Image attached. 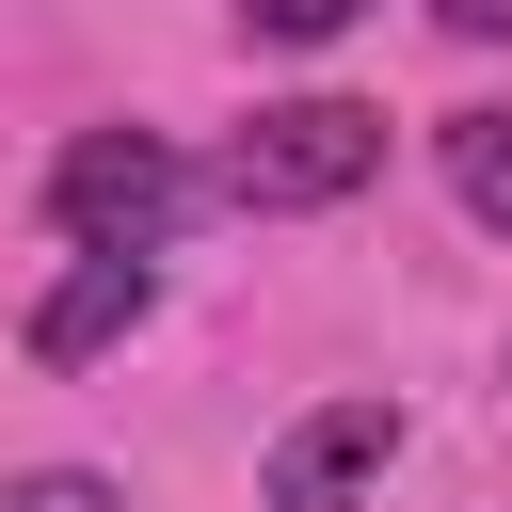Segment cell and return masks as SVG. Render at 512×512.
<instances>
[{
    "mask_svg": "<svg viewBox=\"0 0 512 512\" xmlns=\"http://www.w3.org/2000/svg\"><path fill=\"white\" fill-rule=\"evenodd\" d=\"M208 192H224V176H192L160 128H80V144L48 160V224H64L80 256H160Z\"/></svg>",
    "mask_w": 512,
    "mask_h": 512,
    "instance_id": "1",
    "label": "cell"
},
{
    "mask_svg": "<svg viewBox=\"0 0 512 512\" xmlns=\"http://www.w3.org/2000/svg\"><path fill=\"white\" fill-rule=\"evenodd\" d=\"M384 464H400V400H384V384H352V400H304V416L272 432L256 496H272V512H352Z\"/></svg>",
    "mask_w": 512,
    "mask_h": 512,
    "instance_id": "3",
    "label": "cell"
},
{
    "mask_svg": "<svg viewBox=\"0 0 512 512\" xmlns=\"http://www.w3.org/2000/svg\"><path fill=\"white\" fill-rule=\"evenodd\" d=\"M432 16H448L464 48H496V32H512V0H432Z\"/></svg>",
    "mask_w": 512,
    "mask_h": 512,
    "instance_id": "8",
    "label": "cell"
},
{
    "mask_svg": "<svg viewBox=\"0 0 512 512\" xmlns=\"http://www.w3.org/2000/svg\"><path fill=\"white\" fill-rule=\"evenodd\" d=\"M432 160H448V208H464L480 240H512V112H448Z\"/></svg>",
    "mask_w": 512,
    "mask_h": 512,
    "instance_id": "5",
    "label": "cell"
},
{
    "mask_svg": "<svg viewBox=\"0 0 512 512\" xmlns=\"http://www.w3.org/2000/svg\"><path fill=\"white\" fill-rule=\"evenodd\" d=\"M0 512H128V496H112L96 464H16V480H0Z\"/></svg>",
    "mask_w": 512,
    "mask_h": 512,
    "instance_id": "6",
    "label": "cell"
},
{
    "mask_svg": "<svg viewBox=\"0 0 512 512\" xmlns=\"http://www.w3.org/2000/svg\"><path fill=\"white\" fill-rule=\"evenodd\" d=\"M384 176V112L368 96H272L224 144V208H352Z\"/></svg>",
    "mask_w": 512,
    "mask_h": 512,
    "instance_id": "2",
    "label": "cell"
},
{
    "mask_svg": "<svg viewBox=\"0 0 512 512\" xmlns=\"http://www.w3.org/2000/svg\"><path fill=\"white\" fill-rule=\"evenodd\" d=\"M144 304H160V256H64V272H48V304L16 320V352H32V368H96Z\"/></svg>",
    "mask_w": 512,
    "mask_h": 512,
    "instance_id": "4",
    "label": "cell"
},
{
    "mask_svg": "<svg viewBox=\"0 0 512 512\" xmlns=\"http://www.w3.org/2000/svg\"><path fill=\"white\" fill-rule=\"evenodd\" d=\"M352 16H368V0H240V32H256V48H336Z\"/></svg>",
    "mask_w": 512,
    "mask_h": 512,
    "instance_id": "7",
    "label": "cell"
}]
</instances>
